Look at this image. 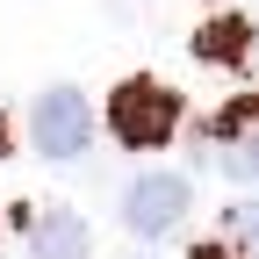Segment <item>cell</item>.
Listing matches in <instances>:
<instances>
[{
    "label": "cell",
    "instance_id": "5b68a950",
    "mask_svg": "<svg viewBox=\"0 0 259 259\" xmlns=\"http://www.w3.org/2000/svg\"><path fill=\"white\" fill-rule=\"evenodd\" d=\"M94 252V231L79 209H44L29 223V259H87Z\"/></svg>",
    "mask_w": 259,
    "mask_h": 259
},
{
    "label": "cell",
    "instance_id": "52a82bcc",
    "mask_svg": "<svg viewBox=\"0 0 259 259\" xmlns=\"http://www.w3.org/2000/svg\"><path fill=\"white\" fill-rule=\"evenodd\" d=\"M223 252H238V259H259V202H231L223 209Z\"/></svg>",
    "mask_w": 259,
    "mask_h": 259
},
{
    "label": "cell",
    "instance_id": "7a4b0ae2",
    "mask_svg": "<svg viewBox=\"0 0 259 259\" xmlns=\"http://www.w3.org/2000/svg\"><path fill=\"white\" fill-rule=\"evenodd\" d=\"M202 151H209L216 173H231V180L259 187V94H231V101L209 115Z\"/></svg>",
    "mask_w": 259,
    "mask_h": 259
},
{
    "label": "cell",
    "instance_id": "ba28073f",
    "mask_svg": "<svg viewBox=\"0 0 259 259\" xmlns=\"http://www.w3.org/2000/svg\"><path fill=\"white\" fill-rule=\"evenodd\" d=\"M187 259H238V252H223V245H194Z\"/></svg>",
    "mask_w": 259,
    "mask_h": 259
},
{
    "label": "cell",
    "instance_id": "277c9868",
    "mask_svg": "<svg viewBox=\"0 0 259 259\" xmlns=\"http://www.w3.org/2000/svg\"><path fill=\"white\" fill-rule=\"evenodd\" d=\"M29 144L36 158H79L94 144V108L79 87H44L36 101H29Z\"/></svg>",
    "mask_w": 259,
    "mask_h": 259
},
{
    "label": "cell",
    "instance_id": "8992f818",
    "mask_svg": "<svg viewBox=\"0 0 259 259\" xmlns=\"http://www.w3.org/2000/svg\"><path fill=\"white\" fill-rule=\"evenodd\" d=\"M252 15H216V22H202L194 29V58L202 65H245L252 58Z\"/></svg>",
    "mask_w": 259,
    "mask_h": 259
},
{
    "label": "cell",
    "instance_id": "3957f363",
    "mask_svg": "<svg viewBox=\"0 0 259 259\" xmlns=\"http://www.w3.org/2000/svg\"><path fill=\"white\" fill-rule=\"evenodd\" d=\"M187 209H194V187H187V173H173V166H151V173H137V180L122 187V231H137V238L180 231Z\"/></svg>",
    "mask_w": 259,
    "mask_h": 259
},
{
    "label": "cell",
    "instance_id": "6da1fadb",
    "mask_svg": "<svg viewBox=\"0 0 259 259\" xmlns=\"http://www.w3.org/2000/svg\"><path fill=\"white\" fill-rule=\"evenodd\" d=\"M180 108H187V101H180L166 79L130 72V79H115V94H108V130H115V144H130V151H158V144H173Z\"/></svg>",
    "mask_w": 259,
    "mask_h": 259
}]
</instances>
